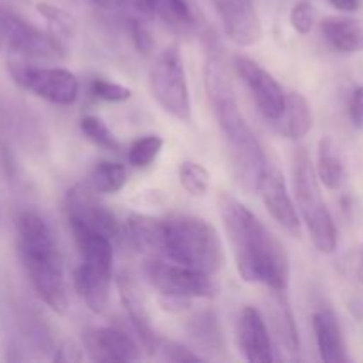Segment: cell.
I'll use <instances>...</instances> for the list:
<instances>
[{"label": "cell", "mask_w": 363, "mask_h": 363, "mask_svg": "<svg viewBox=\"0 0 363 363\" xmlns=\"http://www.w3.org/2000/svg\"><path fill=\"white\" fill-rule=\"evenodd\" d=\"M216 204L241 279L269 291H286L291 277L289 255L275 234L230 194L222 191Z\"/></svg>", "instance_id": "obj_1"}, {"label": "cell", "mask_w": 363, "mask_h": 363, "mask_svg": "<svg viewBox=\"0 0 363 363\" xmlns=\"http://www.w3.org/2000/svg\"><path fill=\"white\" fill-rule=\"evenodd\" d=\"M204 82L211 110L215 113L220 131H222V137L225 138L227 147H229L234 170L245 186L257 188L259 177H261L268 160H266L257 137L241 113L222 57L209 39L208 52H206Z\"/></svg>", "instance_id": "obj_2"}, {"label": "cell", "mask_w": 363, "mask_h": 363, "mask_svg": "<svg viewBox=\"0 0 363 363\" xmlns=\"http://www.w3.org/2000/svg\"><path fill=\"white\" fill-rule=\"evenodd\" d=\"M18 252L35 294L55 314H66L67 287L64 262L52 227L34 209H25L16 220Z\"/></svg>", "instance_id": "obj_3"}, {"label": "cell", "mask_w": 363, "mask_h": 363, "mask_svg": "<svg viewBox=\"0 0 363 363\" xmlns=\"http://www.w3.org/2000/svg\"><path fill=\"white\" fill-rule=\"evenodd\" d=\"M156 252L177 264L215 275L223 268L225 252L215 225L204 218L176 215L160 218Z\"/></svg>", "instance_id": "obj_4"}, {"label": "cell", "mask_w": 363, "mask_h": 363, "mask_svg": "<svg viewBox=\"0 0 363 363\" xmlns=\"http://www.w3.org/2000/svg\"><path fill=\"white\" fill-rule=\"evenodd\" d=\"M293 183L296 204L303 216V222L307 223L312 243L323 254H332L337 248L339 234L332 213L323 201L321 188H319L321 181L305 147H298L294 151Z\"/></svg>", "instance_id": "obj_5"}, {"label": "cell", "mask_w": 363, "mask_h": 363, "mask_svg": "<svg viewBox=\"0 0 363 363\" xmlns=\"http://www.w3.org/2000/svg\"><path fill=\"white\" fill-rule=\"evenodd\" d=\"M152 98L158 105L181 123L191 121V99L186 82L183 57L176 45L163 50L149 73Z\"/></svg>", "instance_id": "obj_6"}, {"label": "cell", "mask_w": 363, "mask_h": 363, "mask_svg": "<svg viewBox=\"0 0 363 363\" xmlns=\"http://www.w3.org/2000/svg\"><path fill=\"white\" fill-rule=\"evenodd\" d=\"M0 32L7 48L25 59L60 60L66 57V46L50 32H43L4 6H0Z\"/></svg>", "instance_id": "obj_7"}, {"label": "cell", "mask_w": 363, "mask_h": 363, "mask_svg": "<svg viewBox=\"0 0 363 363\" xmlns=\"http://www.w3.org/2000/svg\"><path fill=\"white\" fill-rule=\"evenodd\" d=\"M9 73L21 89L55 105H73L78 98V78L64 67H39L11 60Z\"/></svg>", "instance_id": "obj_8"}, {"label": "cell", "mask_w": 363, "mask_h": 363, "mask_svg": "<svg viewBox=\"0 0 363 363\" xmlns=\"http://www.w3.org/2000/svg\"><path fill=\"white\" fill-rule=\"evenodd\" d=\"M147 279L151 286L167 298L195 300L211 298L216 293V284L211 275L172 261H152L147 266Z\"/></svg>", "instance_id": "obj_9"}, {"label": "cell", "mask_w": 363, "mask_h": 363, "mask_svg": "<svg viewBox=\"0 0 363 363\" xmlns=\"http://www.w3.org/2000/svg\"><path fill=\"white\" fill-rule=\"evenodd\" d=\"M66 211L69 223H80L98 230L110 238L113 243H128L126 223L121 222L105 204L96 199V190L91 183H80L67 191Z\"/></svg>", "instance_id": "obj_10"}, {"label": "cell", "mask_w": 363, "mask_h": 363, "mask_svg": "<svg viewBox=\"0 0 363 363\" xmlns=\"http://www.w3.org/2000/svg\"><path fill=\"white\" fill-rule=\"evenodd\" d=\"M234 66H236V71L241 77V80L245 82L248 91L254 96L259 112L266 119L279 123L280 117L284 116L287 101V94L284 92L282 85L261 64L248 59V57L238 55L234 59Z\"/></svg>", "instance_id": "obj_11"}, {"label": "cell", "mask_w": 363, "mask_h": 363, "mask_svg": "<svg viewBox=\"0 0 363 363\" xmlns=\"http://www.w3.org/2000/svg\"><path fill=\"white\" fill-rule=\"evenodd\" d=\"M255 190H259V194H261L262 202H264L266 209L273 216V220L279 222L293 236H300L301 222L296 206H294L289 190H287L282 170L275 163H266Z\"/></svg>", "instance_id": "obj_12"}, {"label": "cell", "mask_w": 363, "mask_h": 363, "mask_svg": "<svg viewBox=\"0 0 363 363\" xmlns=\"http://www.w3.org/2000/svg\"><path fill=\"white\" fill-rule=\"evenodd\" d=\"M227 38L238 46H254L262 38V25L252 0H213Z\"/></svg>", "instance_id": "obj_13"}, {"label": "cell", "mask_w": 363, "mask_h": 363, "mask_svg": "<svg viewBox=\"0 0 363 363\" xmlns=\"http://www.w3.org/2000/svg\"><path fill=\"white\" fill-rule=\"evenodd\" d=\"M117 289H119L121 301L133 325L135 332L140 337L142 344L147 350H158V340H156L155 328H152V318L149 312V303L145 300L144 291L138 286L137 279L131 273L123 272L117 277Z\"/></svg>", "instance_id": "obj_14"}, {"label": "cell", "mask_w": 363, "mask_h": 363, "mask_svg": "<svg viewBox=\"0 0 363 363\" xmlns=\"http://www.w3.org/2000/svg\"><path fill=\"white\" fill-rule=\"evenodd\" d=\"M84 347L94 362H137L140 350L130 335L113 328H92L85 332Z\"/></svg>", "instance_id": "obj_15"}, {"label": "cell", "mask_w": 363, "mask_h": 363, "mask_svg": "<svg viewBox=\"0 0 363 363\" xmlns=\"http://www.w3.org/2000/svg\"><path fill=\"white\" fill-rule=\"evenodd\" d=\"M238 342L241 353L252 363L273 362L272 337L264 318L255 307H245L238 321Z\"/></svg>", "instance_id": "obj_16"}, {"label": "cell", "mask_w": 363, "mask_h": 363, "mask_svg": "<svg viewBox=\"0 0 363 363\" xmlns=\"http://www.w3.org/2000/svg\"><path fill=\"white\" fill-rule=\"evenodd\" d=\"M74 289L85 305L96 314L106 311L110 301V284H112V272L96 268L80 262L73 275Z\"/></svg>", "instance_id": "obj_17"}, {"label": "cell", "mask_w": 363, "mask_h": 363, "mask_svg": "<svg viewBox=\"0 0 363 363\" xmlns=\"http://www.w3.org/2000/svg\"><path fill=\"white\" fill-rule=\"evenodd\" d=\"M315 342H318L319 357L326 363L347 362L346 344H344L342 330L332 311H318L312 315Z\"/></svg>", "instance_id": "obj_18"}, {"label": "cell", "mask_w": 363, "mask_h": 363, "mask_svg": "<svg viewBox=\"0 0 363 363\" xmlns=\"http://www.w3.org/2000/svg\"><path fill=\"white\" fill-rule=\"evenodd\" d=\"M284 293L286 291H272V300L268 303V323L272 325L280 346H284L287 353H298L300 339H298L296 321Z\"/></svg>", "instance_id": "obj_19"}, {"label": "cell", "mask_w": 363, "mask_h": 363, "mask_svg": "<svg viewBox=\"0 0 363 363\" xmlns=\"http://www.w3.org/2000/svg\"><path fill=\"white\" fill-rule=\"evenodd\" d=\"M321 30L337 52H363V21L347 16H328L321 21Z\"/></svg>", "instance_id": "obj_20"}, {"label": "cell", "mask_w": 363, "mask_h": 363, "mask_svg": "<svg viewBox=\"0 0 363 363\" xmlns=\"http://www.w3.org/2000/svg\"><path fill=\"white\" fill-rule=\"evenodd\" d=\"M315 172L321 184H325L328 190H340L346 181V169H344L339 147L332 137H323L319 140Z\"/></svg>", "instance_id": "obj_21"}, {"label": "cell", "mask_w": 363, "mask_h": 363, "mask_svg": "<svg viewBox=\"0 0 363 363\" xmlns=\"http://www.w3.org/2000/svg\"><path fill=\"white\" fill-rule=\"evenodd\" d=\"M188 337L195 347L201 351H208L211 354H220L225 351L220 323L213 312H201L188 323Z\"/></svg>", "instance_id": "obj_22"}, {"label": "cell", "mask_w": 363, "mask_h": 363, "mask_svg": "<svg viewBox=\"0 0 363 363\" xmlns=\"http://www.w3.org/2000/svg\"><path fill=\"white\" fill-rule=\"evenodd\" d=\"M282 121V133L291 140H300L312 128V110L307 98L300 92H289Z\"/></svg>", "instance_id": "obj_23"}, {"label": "cell", "mask_w": 363, "mask_h": 363, "mask_svg": "<svg viewBox=\"0 0 363 363\" xmlns=\"http://www.w3.org/2000/svg\"><path fill=\"white\" fill-rule=\"evenodd\" d=\"M156 16L162 18L176 34L188 35L195 28V16L186 0H158Z\"/></svg>", "instance_id": "obj_24"}, {"label": "cell", "mask_w": 363, "mask_h": 363, "mask_svg": "<svg viewBox=\"0 0 363 363\" xmlns=\"http://www.w3.org/2000/svg\"><path fill=\"white\" fill-rule=\"evenodd\" d=\"M128 183L126 167L121 163L101 162L94 167L91 174V186L96 194H117Z\"/></svg>", "instance_id": "obj_25"}, {"label": "cell", "mask_w": 363, "mask_h": 363, "mask_svg": "<svg viewBox=\"0 0 363 363\" xmlns=\"http://www.w3.org/2000/svg\"><path fill=\"white\" fill-rule=\"evenodd\" d=\"M38 13L41 14L43 18L48 23V32L57 39L59 43H62L66 46V43L69 39H73L74 30H77V20L71 16L67 11L60 9V7L52 6L48 2H39L35 6Z\"/></svg>", "instance_id": "obj_26"}, {"label": "cell", "mask_w": 363, "mask_h": 363, "mask_svg": "<svg viewBox=\"0 0 363 363\" xmlns=\"http://www.w3.org/2000/svg\"><path fill=\"white\" fill-rule=\"evenodd\" d=\"M80 130L82 133L85 135L89 142H92L98 147L106 149V151L119 152L121 144L117 142V138L113 137L112 131L108 130L105 123H103L99 117L96 116H85L84 119L80 121Z\"/></svg>", "instance_id": "obj_27"}, {"label": "cell", "mask_w": 363, "mask_h": 363, "mask_svg": "<svg viewBox=\"0 0 363 363\" xmlns=\"http://www.w3.org/2000/svg\"><path fill=\"white\" fill-rule=\"evenodd\" d=\"M162 147V137H158V135H145V137L138 138V140L131 144L130 151H128V162H130V165L137 167V169H144V167H149L158 158Z\"/></svg>", "instance_id": "obj_28"}, {"label": "cell", "mask_w": 363, "mask_h": 363, "mask_svg": "<svg viewBox=\"0 0 363 363\" xmlns=\"http://www.w3.org/2000/svg\"><path fill=\"white\" fill-rule=\"evenodd\" d=\"M181 186L191 197H204L209 190V172L197 162H183L179 167Z\"/></svg>", "instance_id": "obj_29"}, {"label": "cell", "mask_w": 363, "mask_h": 363, "mask_svg": "<svg viewBox=\"0 0 363 363\" xmlns=\"http://www.w3.org/2000/svg\"><path fill=\"white\" fill-rule=\"evenodd\" d=\"M91 92L94 98L103 99V101L110 103H123L131 98V89L124 87V85L116 84V82L105 80V78H96L91 84Z\"/></svg>", "instance_id": "obj_30"}, {"label": "cell", "mask_w": 363, "mask_h": 363, "mask_svg": "<svg viewBox=\"0 0 363 363\" xmlns=\"http://www.w3.org/2000/svg\"><path fill=\"white\" fill-rule=\"evenodd\" d=\"M289 20L294 30L300 32V34H308L312 30V27H314L315 21V13L312 2L300 0V2L294 4L293 9H291Z\"/></svg>", "instance_id": "obj_31"}, {"label": "cell", "mask_w": 363, "mask_h": 363, "mask_svg": "<svg viewBox=\"0 0 363 363\" xmlns=\"http://www.w3.org/2000/svg\"><path fill=\"white\" fill-rule=\"evenodd\" d=\"M131 38H133L135 48L140 53L147 55L151 53L152 46H155V38H152V32L149 28V25L144 20H131Z\"/></svg>", "instance_id": "obj_32"}, {"label": "cell", "mask_w": 363, "mask_h": 363, "mask_svg": "<svg viewBox=\"0 0 363 363\" xmlns=\"http://www.w3.org/2000/svg\"><path fill=\"white\" fill-rule=\"evenodd\" d=\"M160 350L163 351V354H165V358L169 362L183 363V362H204L206 360L202 354L194 353L191 350H188V347L181 346V344H176V342L165 344V346L160 347Z\"/></svg>", "instance_id": "obj_33"}, {"label": "cell", "mask_w": 363, "mask_h": 363, "mask_svg": "<svg viewBox=\"0 0 363 363\" xmlns=\"http://www.w3.org/2000/svg\"><path fill=\"white\" fill-rule=\"evenodd\" d=\"M350 119L354 128L363 130V87L354 89L350 101Z\"/></svg>", "instance_id": "obj_34"}, {"label": "cell", "mask_w": 363, "mask_h": 363, "mask_svg": "<svg viewBox=\"0 0 363 363\" xmlns=\"http://www.w3.org/2000/svg\"><path fill=\"white\" fill-rule=\"evenodd\" d=\"M82 358H84V353L71 340H66V342L60 344L55 350V354H53V360L55 362H80Z\"/></svg>", "instance_id": "obj_35"}, {"label": "cell", "mask_w": 363, "mask_h": 363, "mask_svg": "<svg viewBox=\"0 0 363 363\" xmlns=\"http://www.w3.org/2000/svg\"><path fill=\"white\" fill-rule=\"evenodd\" d=\"M131 4L135 6V9L145 18H155L156 16V4L158 0H131Z\"/></svg>", "instance_id": "obj_36"}, {"label": "cell", "mask_w": 363, "mask_h": 363, "mask_svg": "<svg viewBox=\"0 0 363 363\" xmlns=\"http://www.w3.org/2000/svg\"><path fill=\"white\" fill-rule=\"evenodd\" d=\"M330 4L342 13H354L362 7V0H330Z\"/></svg>", "instance_id": "obj_37"}, {"label": "cell", "mask_w": 363, "mask_h": 363, "mask_svg": "<svg viewBox=\"0 0 363 363\" xmlns=\"http://www.w3.org/2000/svg\"><path fill=\"white\" fill-rule=\"evenodd\" d=\"M89 2L103 11H116V9H119L121 6H124V2H126V0H89Z\"/></svg>", "instance_id": "obj_38"}, {"label": "cell", "mask_w": 363, "mask_h": 363, "mask_svg": "<svg viewBox=\"0 0 363 363\" xmlns=\"http://www.w3.org/2000/svg\"><path fill=\"white\" fill-rule=\"evenodd\" d=\"M0 46H2V32H0Z\"/></svg>", "instance_id": "obj_39"}]
</instances>
